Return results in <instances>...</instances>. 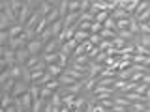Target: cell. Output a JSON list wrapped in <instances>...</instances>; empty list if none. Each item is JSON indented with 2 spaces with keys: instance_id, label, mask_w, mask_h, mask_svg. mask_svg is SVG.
Returning <instances> with one entry per match:
<instances>
[{
  "instance_id": "6da1fadb",
  "label": "cell",
  "mask_w": 150,
  "mask_h": 112,
  "mask_svg": "<svg viewBox=\"0 0 150 112\" xmlns=\"http://www.w3.org/2000/svg\"><path fill=\"white\" fill-rule=\"evenodd\" d=\"M77 47H79L77 41H75V39H69V41H66V43L60 47L58 52L62 54V56H66V58H71V56H73V50L77 49Z\"/></svg>"
},
{
  "instance_id": "7a4b0ae2",
  "label": "cell",
  "mask_w": 150,
  "mask_h": 112,
  "mask_svg": "<svg viewBox=\"0 0 150 112\" xmlns=\"http://www.w3.org/2000/svg\"><path fill=\"white\" fill-rule=\"evenodd\" d=\"M32 13H34V9L30 8V4H28V0H25V6H23V9L19 11V24L25 26L28 22V19L32 17Z\"/></svg>"
},
{
  "instance_id": "3957f363",
  "label": "cell",
  "mask_w": 150,
  "mask_h": 112,
  "mask_svg": "<svg viewBox=\"0 0 150 112\" xmlns=\"http://www.w3.org/2000/svg\"><path fill=\"white\" fill-rule=\"evenodd\" d=\"M103 69H105V65H103V64L90 62V64H88V78H98L103 73Z\"/></svg>"
},
{
  "instance_id": "277c9868",
  "label": "cell",
  "mask_w": 150,
  "mask_h": 112,
  "mask_svg": "<svg viewBox=\"0 0 150 112\" xmlns=\"http://www.w3.org/2000/svg\"><path fill=\"white\" fill-rule=\"evenodd\" d=\"M26 49H28V52H30V56H36V54H41L43 52V43H41L40 39H32L30 43L26 45Z\"/></svg>"
},
{
  "instance_id": "5b68a950",
  "label": "cell",
  "mask_w": 150,
  "mask_h": 112,
  "mask_svg": "<svg viewBox=\"0 0 150 112\" xmlns=\"http://www.w3.org/2000/svg\"><path fill=\"white\" fill-rule=\"evenodd\" d=\"M28 90H30V84H26L23 80H17L15 88H13V92H11V95L13 97H23L25 93H28Z\"/></svg>"
},
{
  "instance_id": "8992f818",
  "label": "cell",
  "mask_w": 150,
  "mask_h": 112,
  "mask_svg": "<svg viewBox=\"0 0 150 112\" xmlns=\"http://www.w3.org/2000/svg\"><path fill=\"white\" fill-rule=\"evenodd\" d=\"M54 9L53 6V2H49V0H41V4H40V8H38V13H40L41 17H47L51 11Z\"/></svg>"
},
{
  "instance_id": "52a82bcc",
  "label": "cell",
  "mask_w": 150,
  "mask_h": 112,
  "mask_svg": "<svg viewBox=\"0 0 150 112\" xmlns=\"http://www.w3.org/2000/svg\"><path fill=\"white\" fill-rule=\"evenodd\" d=\"M51 30H53V36L54 37H60V36H62L64 30H66V28H64V19H58L56 22H53V24H51Z\"/></svg>"
},
{
  "instance_id": "ba28073f",
  "label": "cell",
  "mask_w": 150,
  "mask_h": 112,
  "mask_svg": "<svg viewBox=\"0 0 150 112\" xmlns=\"http://www.w3.org/2000/svg\"><path fill=\"white\" fill-rule=\"evenodd\" d=\"M28 58H30V52H28V49H19V50H17L15 60H17V64H19V65H26Z\"/></svg>"
},
{
  "instance_id": "9c48e42d",
  "label": "cell",
  "mask_w": 150,
  "mask_h": 112,
  "mask_svg": "<svg viewBox=\"0 0 150 112\" xmlns=\"http://www.w3.org/2000/svg\"><path fill=\"white\" fill-rule=\"evenodd\" d=\"M40 21H41V15L38 11H34V13H32V17L28 19V22L25 24V28H26V30H36V26H38V22H40Z\"/></svg>"
},
{
  "instance_id": "30bf717a",
  "label": "cell",
  "mask_w": 150,
  "mask_h": 112,
  "mask_svg": "<svg viewBox=\"0 0 150 112\" xmlns=\"http://www.w3.org/2000/svg\"><path fill=\"white\" fill-rule=\"evenodd\" d=\"M129 32H131V34H135V36L141 34V24H139V21H137V17H135V15L129 17Z\"/></svg>"
},
{
  "instance_id": "8fae6325",
  "label": "cell",
  "mask_w": 150,
  "mask_h": 112,
  "mask_svg": "<svg viewBox=\"0 0 150 112\" xmlns=\"http://www.w3.org/2000/svg\"><path fill=\"white\" fill-rule=\"evenodd\" d=\"M112 101H115V105H118V106H126V108H129V106H131V101H128L124 95H120V93L112 95Z\"/></svg>"
},
{
  "instance_id": "7c38bea8",
  "label": "cell",
  "mask_w": 150,
  "mask_h": 112,
  "mask_svg": "<svg viewBox=\"0 0 150 112\" xmlns=\"http://www.w3.org/2000/svg\"><path fill=\"white\" fill-rule=\"evenodd\" d=\"M111 17L115 19V21H122V19H129L131 15H128V11H126V9H122V8H116L115 11L111 13Z\"/></svg>"
},
{
  "instance_id": "4fadbf2b",
  "label": "cell",
  "mask_w": 150,
  "mask_h": 112,
  "mask_svg": "<svg viewBox=\"0 0 150 112\" xmlns=\"http://www.w3.org/2000/svg\"><path fill=\"white\" fill-rule=\"evenodd\" d=\"M150 8V0H139V6H137V9H135V13L133 15L135 17H139V15H143L144 11Z\"/></svg>"
},
{
  "instance_id": "5bb4252c",
  "label": "cell",
  "mask_w": 150,
  "mask_h": 112,
  "mask_svg": "<svg viewBox=\"0 0 150 112\" xmlns=\"http://www.w3.org/2000/svg\"><path fill=\"white\" fill-rule=\"evenodd\" d=\"M58 82H60V86H62V88H66V86H71V84H75V82H77V80H75V78L73 77H69V75H60V77H58Z\"/></svg>"
},
{
  "instance_id": "9a60e30c",
  "label": "cell",
  "mask_w": 150,
  "mask_h": 112,
  "mask_svg": "<svg viewBox=\"0 0 150 112\" xmlns=\"http://www.w3.org/2000/svg\"><path fill=\"white\" fill-rule=\"evenodd\" d=\"M47 73H51V75H53V77H54V78H58V77H60V75H62V73H64V69H62V67H60V65H58V64H53V65H47Z\"/></svg>"
},
{
  "instance_id": "2e32d148",
  "label": "cell",
  "mask_w": 150,
  "mask_h": 112,
  "mask_svg": "<svg viewBox=\"0 0 150 112\" xmlns=\"http://www.w3.org/2000/svg\"><path fill=\"white\" fill-rule=\"evenodd\" d=\"M21 103H23V106H25V110H32V105H34V97H32L30 93H25V95L21 97Z\"/></svg>"
},
{
  "instance_id": "e0dca14e",
  "label": "cell",
  "mask_w": 150,
  "mask_h": 112,
  "mask_svg": "<svg viewBox=\"0 0 150 112\" xmlns=\"http://www.w3.org/2000/svg\"><path fill=\"white\" fill-rule=\"evenodd\" d=\"M58 58H60V54L58 52H54V54H41V60L47 64V65H53L58 62Z\"/></svg>"
},
{
  "instance_id": "ac0fdd59",
  "label": "cell",
  "mask_w": 150,
  "mask_h": 112,
  "mask_svg": "<svg viewBox=\"0 0 150 112\" xmlns=\"http://www.w3.org/2000/svg\"><path fill=\"white\" fill-rule=\"evenodd\" d=\"M8 32H9V36H11V37H19V36L25 34V26H23V24H13Z\"/></svg>"
},
{
  "instance_id": "d6986e66",
  "label": "cell",
  "mask_w": 150,
  "mask_h": 112,
  "mask_svg": "<svg viewBox=\"0 0 150 112\" xmlns=\"http://www.w3.org/2000/svg\"><path fill=\"white\" fill-rule=\"evenodd\" d=\"M88 37H90V32H83V30H77V32H75V37H73V39L77 41L79 45H83L84 41L88 39Z\"/></svg>"
},
{
  "instance_id": "ffe728a7",
  "label": "cell",
  "mask_w": 150,
  "mask_h": 112,
  "mask_svg": "<svg viewBox=\"0 0 150 112\" xmlns=\"http://www.w3.org/2000/svg\"><path fill=\"white\" fill-rule=\"evenodd\" d=\"M9 71H11L13 80H23V67L21 65H13V67H9Z\"/></svg>"
},
{
  "instance_id": "44dd1931",
  "label": "cell",
  "mask_w": 150,
  "mask_h": 112,
  "mask_svg": "<svg viewBox=\"0 0 150 112\" xmlns=\"http://www.w3.org/2000/svg\"><path fill=\"white\" fill-rule=\"evenodd\" d=\"M131 75H133V69L128 67V69H122V71H116V78H120V80H129Z\"/></svg>"
},
{
  "instance_id": "7402d4cb",
  "label": "cell",
  "mask_w": 150,
  "mask_h": 112,
  "mask_svg": "<svg viewBox=\"0 0 150 112\" xmlns=\"http://www.w3.org/2000/svg\"><path fill=\"white\" fill-rule=\"evenodd\" d=\"M116 82V77H105V78H98V86H107V88H112Z\"/></svg>"
},
{
  "instance_id": "603a6c76",
  "label": "cell",
  "mask_w": 150,
  "mask_h": 112,
  "mask_svg": "<svg viewBox=\"0 0 150 112\" xmlns=\"http://www.w3.org/2000/svg\"><path fill=\"white\" fill-rule=\"evenodd\" d=\"M68 4H69V0H60V4H58V11H60V19H66L68 17Z\"/></svg>"
},
{
  "instance_id": "cb8c5ba5",
  "label": "cell",
  "mask_w": 150,
  "mask_h": 112,
  "mask_svg": "<svg viewBox=\"0 0 150 112\" xmlns=\"http://www.w3.org/2000/svg\"><path fill=\"white\" fill-rule=\"evenodd\" d=\"M43 19H45L47 22H49V24H53V22H56V21L60 19V11H58V8H54L53 11H51V13H49L47 17H43Z\"/></svg>"
},
{
  "instance_id": "d4e9b609",
  "label": "cell",
  "mask_w": 150,
  "mask_h": 112,
  "mask_svg": "<svg viewBox=\"0 0 150 112\" xmlns=\"http://www.w3.org/2000/svg\"><path fill=\"white\" fill-rule=\"evenodd\" d=\"M15 84H17V80H13V78H9V80L6 82V84H2V93H9L11 95V92H13V88H15Z\"/></svg>"
},
{
  "instance_id": "484cf974",
  "label": "cell",
  "mask_w": 150,
  "mask_h": 112,
  "mask_svg": "<svg viewBox=\"0 0 150 112\" xmlns=\"http://www.w3.org/2000/svg\"><path fill=\"white\" fill-rule=\"evenodd\" d=\"M23 6H25V0H9V8H11L17 15H19V11L23 9Z\"/></svg>"
},
{
  "instance_id": "4316f807",
  "label": "cell",
  "mask_w": 150,
  "mask_h": 112,
  "mask_svg": "<svg viewBox=\"0 0 150 112\" xmlns=\"http://www.w3.org/2000/svg\"><path fill=\"white\" fill-rule=\"evenodd\" d=\"M100 36L103 37V39H111V41H112L116 36H118V32H115V30H107V28H103V30L100 32Z\"/></svg>"
},
{
  "instance_id": "83f0119b",
  "label": "cell",
  "mask_w": 150,
  "mask_h": 112,
  "mask_svg": "<svg viewBox=\"0 0 150 112\" xmlns=\"http://www.w3.org/2000/svg\"><path fill=\"white\" fill-rule=\"evenodd\" d=\"M53 78H54V77H53V75H51V73H45L43 77H41V78H40V80H38V82H34V84H38V86H40V88H43V86H47V84H49L51 80H53Z\"/></svg>"
},
{
  "instance_id": "f1b7e54d",
  "label": "cell",
  "mask_w": 150,
  "mask_h": 112,
  "mask_svg": "<svg viewBox=\"0 0 150 112\" xmlns=\"http://www.w3.org/2000/svg\"><path fill=\"white\" fill-rule=\"evenodd\" d=\"M53 95H54V92L51 90V88H47V86H43V88H41V92H40V97H41L43 101H49Z\"/></svg>"
},
{
  "instance_id": "f546056e",
  "label": "cell",
  "mask_w": 150,
  "mask_h": 112,
  "mask_svg": "<svg viewBox=\"0 0 150 112\" xmlns=\"http://www.w3.org/2000/svg\"><path fill=\"white\" fill-rule=\"evenodd\" d=\"M79 8H81V0H69V4H68L69 13H79Z\"/></svg>"
},
{
  "instance_id": "4dcf8cb0",
  "label": "cell",
  "mask_w": 150,
  "mask_h": 112,
  "mask_svg": "<svg viewBox=\"0 0 150 112\" xmlns=\"http://www.w3.org/2000/svg\"><path fill=\"white\" fill-rule=\"evenodd\" d=\"M69 62H71V64H81V65H88V64H90V58H88V56L84 54V56H77V58H69Z\"/></svg>"
},
{
  "instance_id": "1f68e13d",
  "label": "cell",
  "mask_w": 150,
  "mask_h": 112,
  "mask_svg": "<svg viewBox=\"0 0 150 112\" xmlns=\"http://www.w3.org/2000/svg\"><path fill=\"white\" fill-rule=\"evenodd\" d=\"M45 103H47V101H43V99H36L34 105H32V112H43Z\"/></svg>"
},
{
  "instance_id": "d6a6232c",
  "label": "cell",
  "mask_w": 150,
  "mask_h": 112,
  "mask_svg": "<svg viewBox=\"0 0 150 112\" xmlns=\"http://www.w3.org/2000/svg\"><path fill=\"white\" fill-rule=\"evenodd\" d=\"M146 106H148V103H131L129 110H133V112H144V110H146Z\"/></svg>"
},
{
  "instance_id": "836d02e7",
  "label": "cell",
  "mask_w": 150,
  "mask_h": 112,
  "mask_svg": "<svg viewBox=\"0 0 150 112\" xmlns=\"http://www.w3.org/2000/svg\"><path fill=\"white\" fill-rule=\"evenodd\" d=\"M40 92H41V88L38 86V84H30V90H28V93L34 97V101L36 99H41V97H40Z\"/></svg>"
},
{
  "instance_id": "e575fe53",
  "label": "cell",
  "mask_w": 150,
  "mask_h": 112,
  "mask_svg": "<svg viewBox=\"0 0 150 112\" xmlns=\"http://www.w3.org/2000/svg\"><path fill=\"white\" fill-rule=\"evenodd\" d=\"M49 103H51L53 106H64V105H62V95H60L58 92H54V95L49 99Z\"/></svg>"
},
{
  "instance_id": "d590c367",
  "label": "cell",
  "mask_w": 150,
  "mask_h": 112,
  "mask_svg": "<svg viewBox=\"0 0 150 112\" xmlns=\"http://www.w3.org/2000/svg\"><path fill=\"white\" fill-rule=\"evenodd\" d=\"M137 6H139V0H129L128 6H126V11H128V15H133L135 9H137Z\"/></svg>"
},
{
  "instance_id": "8d00e7d4",
  "label": "cell",
  "mask_w": 150,
  "mask_h": 112,
  "mask_svg": "<svg viewBox=\"0 0 150 112\" xmlns=\"http://www.w3.org/2000/svg\"><path fill=\"white\" fill-rule=\"evenodd\" d=\"M9 78H11V71H9V67L8 69H2V73H0V86L6 84Z\"/></svg>"
},
{
  "instance_id": "74e56055",
  "label": "cell",
  "mask_w": 150,
  "mask_h": 112,
  "mask_svg": "<svg viewBox=\"0 0 150 112\" xmlns=\"http://www.w3.org/2000/svg\"><path fill=\"white\" fill-rule=\"evenodd\" d=\"M116 30H129V19H122V21H116Z\"/></svg>"
},
{
  "instance_id": "f35d334b",
  "label": "cell",
  "mask_w": 150,
  "mask_h": 112,
  "mask_svg": "<svg viewBox=\"0 0 150 112\" xmlns=\"http://www.w3.org/2000/svg\"><path fill=\"white\" fill-rule=\"evenodd\" d=\"M126 45H128V43H126V41L122 39V37H118V36H116L115 39H112V47H115V49H118V50H122Z\"/></svg>"
},
{
  "instance_id": "ab89813d",
  "label": "cell",
  "mask_w": 150,
  "mask_h": 112,
  "mask_svg": "<svg viewBox=\"0 0 150 112\" xmlns=\"http://www.w3.org/2000/svg\"><path fill=\"white\" fill-rule=\"evenodd\" d=\"M103 28H107V30H115V32H118V30H116V21H115L112 17H109L105 22H103Z\"/></svg>"
},
{
  "instance_id": "60d3db41",
  "label": "cell",
  "mask_w": 150,
  "mask_h": 112,
  "mask_svg": "<svg viewBox=\"0 0 150 112\" xmlns=\"http://www.w3.org/2000/svg\"><path fill=\"white\" fill-rule=\"evenodd\" d=\"M88 41L94 45V47H100V43L103 41V37L100 34H90V37H88Z\"/></svg>"
},
{
  "instance_id": "b9f144b4",
  "label": "cell",
  "mask_w": 150,
  "mask_h": 112,
  "mask_svg": "<svg viewBox=\"0 0 150 112\" xmlns=\"http://www.w3.org/2000/svg\"><path fill=\"white\" fill-rule=\"evenodd\" d=\"M109 17H111V13H109V11H100V13L96 15V22H101V24H103V22H105Z\"/></svg>"
},
{
  "instance_id": "7bdbcfd3",
  "label": "cell",
  "mask_w": 150,
  "mask_h": 112,
  "mask_svg": "<svg viewBox=\"0 0 150 112\" xmlns=\"http://www.w3.org/2000/svg\"><path fill=\"white\" fill-rule=\"evenodd\" d=\"M128 82L129 80H120V78H116V82H115V86H112V88H115L118 93H122V90L126 88V84H128Z\"/></svg>"
},
{
  "instance_id": "ee69618b",
  "label": "cell",
  "mask_w": 150,
  "mask_h": 112,
  "mask_svg": "<svg viewBox=\"0 0 150 112\" xmlns=\"http://www.w3.org/2000/svg\"><path fill=\"white\" fill-rule=\"evenodd\" d=\"M111 47H112V41H111V39H103L98 49H100L101 52H105V50H109V49H111Z\"/></svg>"
},
{
  "instance_id": "f6af8a7d",
  "label": "cell",
  "mask_w": 150,
  "mask_h": 112,
  "mask_svg": "<svg viewBox=\"0 0 150 112\" xmlns=\"http://www.w3.org/2000/svg\"><path fill=\"white\" fill-rule=\"evenodd\" d=\"M148 88H150L148 84H144V82H139V84H137V88H135V92H137V93H141V95H144Z\"/></svg>"
},
{
  "instance_id": "bcb514c9",
  "label": "cell",
  "mask_w": 150,
  "mask_h": 112,
  "mask_svg": "<svg viewBox=\"0 0 150 112\" xmlns=\"http://www.w3.org/2000/svg\"><path fill=\"white\" fill-rule=\"evenodd\" d=\"M84 54H86V49H84V45H79L77 49L73 50V56H71V58H77V56H84Z\"/></svg>"
},
{
  "instance_id": "7dc6e473",
  "label": "cell",
  "mask_w": 150,
  "mask_h": 112,
  "mask_svg": "<svg viewBox=\"0 0 150 112\" xmlns=\"http://www.w3.org/2000/svg\"><path fill=\"white\" fill-rule=\"evenodd\" d=\"M144 75H146V73H133L129 80H131V82H135V84H139V82H143V77H144Z\"/></svg>"
},
{
  "instance_id": "c3c4849f",
  "label": "cell",
  "mask_w": 150,
  "mask_h": 112,
  "mask_svg": "<svg viewBox=\"0 0 150 112\" xmlns=\"http://www.w3.org/2000/svg\"><path fill=\"white\" fill-rule=\"evenodd\" d=\"M79 30H83V32H90V30H92V22L79 21Z\"/></svg>"
},
{
  "instance_id": "681fc988",
  "label": "cell",
  "mask_w": 150,
  "mask_h": 112,
  "mask_svg": "<svg viewBox=\"0 0 150 112\" xmlns=\"http://www.w3.org/2000/svg\"><path fill=\"white\" fill-rule=\"evenodd\" d=\"M101 30H103V24H101V22H96V21H94V22H92V30H90V34H100Z\"/></svg>"
},
{
  "instance_id": "f907efd6",
  "label": "cell",
  "mask_w": 150,
  "mask_h": 112,
  "mask_svg": "<svg viewBox=\"0 0 150 112\" xmlns=\"http://www.w3.org/2000/svg\"><path fill=\"white\" fill-rule=\"evenodd\" d=\"M100 52H101V50L98 49V47H94L92 50H88V52H86V56H88V58H90V62H92V60H96V56L100 54Z\"/></svg>"
},
{
  "instance_id": "816d5d0a",
  "label": "cell",
  "mask_w": 150,
  "mask_h": 112,
  "mask_svg": "<svg viewBox=\"0 0 150 112\" xmlns=\"http://www.w3.org/2000/svg\"><path fill=\"white\" fill-rule=\"evenodd\" d=\"M139 24H141V34H143V36H148L150 34V26L146 24V22H139ZM139 34V36H141Z\"/></svg>"
},
{
  "instance_id": "f5cc1de1",
  "label": "cell",
  "mask_w": 150,
  "mask_h": 112,
  "mask_svg": "<svg viewBox=\"0 0 150 112\" xmlns=\"http://www.w3.org/2000/svg\"><path fill=\"white\" fill-rule=\"evenodd\" d=\"M92 112H111V110H109V108H103L100 103H98V105L94 106V110H92Z\"/></svg>"
},
{
  "instance_id": "db71d44e",
  "label": "cell",
  "mask_w": 150,
  "mask_h": 112,
  "mask_svg": "<svg viewBox=\"0 0 150 112\" xmlns=\"http://www.w3.org/2000/svg\"><path fill=\"white\" fill-rule=\"evenodd\" d=\"M43 112H54V106L51 105L49 101H47V103H45V108H43Z\"/></svg>"
},
{
  "instance_id": "11a10c76",
  "label": "cell",
  "mask_w": 150,
  "mask_h": 112,
  "mask_svg": "<svg viewBox=\"0 0 150 112\" xmlns=\"http://www.w3.org/2000/svg\"><path fill=\"white\" fill-rule=\"evenodd\" d=\"M2 112H17V108H15V105H11L8 108H2Z\"/></svg>"
},
{
  "instance_id": "9f6ffc18",
  "label": "cell",
  "mask_w": 150,
  "mask_h": 112,
  "mask_svg": "<svg viewBox=\"0 0 150 112\" xmlns=\"http://www.w3.org/2000/svg\"><path fill=\"white\" fill-rule=\"evenodd\" d=\"M144 95H146V97H148V101H150V88L146 90V93H144Z\"/></svg>"
},
{
  "instance_id": "6f0895ef",
  "label": "cell",
  "mask_w": 150,
  "mask_h": 112,
  "mask_svg": "<svg viewBox=\"0 0 150 112\" xmlns=\"http://www.w3.org/2000/svg\"><path fill=\"white\" fill-rule=\"evenodd\" d=\"M144 112H150V105H148V106H146V110H144Z\"/></svg>"
},
{
  "instance_id": "680465c9",
  "label": "cell",
  "mask_w": 150,
  "mask_h": 112,
  "mask_svg": "<svg viewBox=\"0 0 150 112\" xmlns=\"http://www.w3.org/2000/svg\"><path fill=\"white\" fill-rule=\"evenodd\" d=\"M26 112H32V110H26Z\"/></svg>"
},
{
  "instance_id": "91938a15",
  "label": "cell",
  "mask_w": 150,
  "mask_h": 112,
  "mask_svg": "<svg viewBox=\"0 0 150 112\" xmlns=\"http://www.w3.org/2000/svg\"><path fill=\"white\" fill-rule=\"evenodd\" d=\"M148 69H150V65H148Z\"/></svg>"
},
{
  "instance_id": "94428289",
  "label": "cell",
  "mask_w": 150,
  "mask_h": 112,
  "mask_svg": "<svg viewBox=\"0 0 150 112\" xmlns=\"http://www.w3.org/2000/svg\"><path fill=\"white\" fill-rule=\"evenodd\" d=\"M111 112H112V110H111Z\"/></svg>"
}]
</instances>
